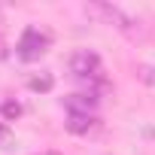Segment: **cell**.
Masks as SVG:
<instances>
[{"label": "cell", "mask_w": 155, "mask_h": 155, "mask_svg": "<svg viewBox=\"0 0 155 155\" xmlns=\"http://www.w3.org/2000/svg\"><path fill=\"white\" fill-rule=\"evenodd\" d=\"M49 46H52V34L46 28L31 25V28H25V34L18 40V58L21 61H40L49 52Z\"/></svg>", "instance_id": "1"}, {"label": "cell", "mask_w": 155, "mask_h": 155, "mask_svg": "<svg viewBox=\"0 0 155 155\" xmlns=\"http://www.w3.org/2000/svg\"><path fill=\"white\" fill-rule=\"evenodd\" d=\"M70 73L76 79H104V64H101V55L91 52V49H76L70 55Z\"/></svg>", "instance_id": "2"}, {"label": "cell", "mask_w": 155, "mask_h": 155, "mask_svg": "<svg viewBox=\"0 0 155 155\" xmlns=\"http://www.w3.org/2000/svg\"><path fill=\"white\" fill-rule=\"evenodd\" d=\"M85 12L88 15H97V18H104V25H116L119 31H125V34H134V28L131 25H137L134 18H128L119 6H113V3H88L85 6Z\"/></svg>", "instance_id": "3"}, {"label": "cell", "mask_w": 155, "mask_h": 155, "mask_svg": "<svg viewBox=\"0 0 155 155\" xmlns=\"http://www.w3.org/2000/svg\"><path fill=\"white\" fill-rule=\"evenodd\" d=\"M67 113H79V116H91L94 110H97V104H101V97H94L91 91L88 94H70L67 101Z\"/></svg>", "instance_id": "4"}, {"label": "cell", "mask_w": 155, "mask_h": 155, "mask_svg": "<svg viewBox=\"0 0 155 155\" xmlns=\"http://www.w3.org/2000/svg\"><path fill=\"white\" fill-rule=\"evenodd\" d=\"M94 125H97L94 116H79V113H70L67 116V131L70 134H88Z\"/></svg>", "instance_id": "5"}, {"label": "cell", "mask_w": 155, "mask_h": 155, "mask_svg": "<svg viewBox=\"0 0 155 155\" xmlns=\"http://www.w3.org/2000/svg\"><path fill=\"white\" fill-rule=\"evenodd\" d=\"M28 85H31V91H52L55 79H52V73H40V76H31Z\"/></svg>", "instance_id": "6"}, {"label": "cell", "mask_w": 155, "mask_h": 155, "mask_svg": "<svg viewBox=\"0 0 155 155\" xmlns=\"http://www.w3.org/2000/svg\"><path fill=\"white\" fill-rule=\"evenodd\" d=\"M3 116H6V119H18V116H21V104L6 101V104H3Z\"/></svg>", "instance_id": "7"}, {"label": "cell", "mask_w": 155, "mask_h": 155, "mask_svg": "<svg viewBox=\"0 0 155 155\" xmlns=\"http://www.w3.org/2000/svg\"><path fill=\"white\" fill-rule=\"evenodd\" d=\"M6 140H9V131H6L3 125H0V143H6Z\"/></svg>", "instance_id": "8"}, {"label": "cell", "mask_w": 155, "mask_h": 155, "mask_svg": "<svg viewBox=\"0 0 155 155\" xmlns=\"http://www.w3.org/2000/svg\"><path fill=\"white\" fill-rule=\"evenodd\" d=\"M6 55V49H3V40H0V58H3Z\"/></svg>", "instance_id": "9"}, {"label": "cell", "mask_w": 155, "mask_h": 155, "mask_svg": "<svg viewBox=\"0 0 155 155\" xmlns=\"http://www.w3.org/2000/svg\"><path fill=\"white\" fill-rule=\"evenodd\" d=\"M0 18H3V12H0Z\"/></svg>", "instance_id": "10"}]
</instances>
